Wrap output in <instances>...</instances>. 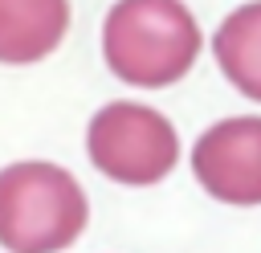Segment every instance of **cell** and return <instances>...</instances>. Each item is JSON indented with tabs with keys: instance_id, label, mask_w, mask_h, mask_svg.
<instances>
[{
	"instance_id": "4",
	"label": "cell",
	"mask_w": 261,
	"mask_h": 253,
	"mask_svg": "<svg viewBox=\"0 0 261 253\" xmlns=\"http://www.w3.org/2000/svg\"><path fill=\"white\" fill-rule=\"evenodd\" d=\"M192 171L224 204H261V118L212 122L192 147Z\"/></svg>"
},
{
	"instance_id": "1",
	"label": "cell",
	"mask_w": 261,
	"mask_h": 253,
	"mask_svg": "<svg viewBox=\"0 0 261 253\" xmlns=\"http://www.w3.org/2000/svg\"><path fill=\"white\" fill-rule=\"evenodd\" d=\"M102 53L126 86L163 90L200 57V24L179 0H118L102 24Z\"/></svg>"
},
{
	"instance_id": "6",
	"label": "cell",
	"mask_w": 261,
	"mask_h": 253,
	"mask_svg": "<svg viewBox=\"0 0 261 253\" xmlns=\"http://www.w3.org/2000/svg\"><path fill=\"white\" fill-rule=\"evenodd\" d=\"M212 53L224 78L253 102H261V0L241 4L224 16L212 37Z\"/></svg>"
},
{
	"instance_id": "3",
	"label": "cell",
	"mask_w": 261,
	"mask_h": 253,
	"mask_svg": "<svg viewBox=\"0 0 261 253\" xmlns=\"http://www.w3.org/2000/svg\"><path fill=\"white\" fill-rule=\"evenodd\" d=\"M90 163L126 188L159 184L179 159L175 127L143 102H110L90 118L86 131Z\"/></svg>"
},
{
	"instance_id": "5",
	"label": "cell",
	"mask_w": 261,
	"mask_h": 253,
	"mask_svg": "<svg viewBox=\"0 0 261 253\" xmlns=\"http://www.w3.org/2000/svg\"><path fill=\"white\" fill-rule=\"evenodd\" d=\"M69 29V0H0V61L29 65L49 57Z\"/></svg>"
},
{
	"instance_id": "2",
	"label": "cell",
	"mask_w": 261,
	"mask_h": 253,
	"mask_svg": "<svg viewBox=\"0 0 261 253\" xmlns=\"http://www.w3.org/2000/svg\"><path fill=\"white\" fill-rule=\"evenodd\" d=\"M86 220V192L65 167L29 159L0 171V245L8 253H61Z\"/></svg>"
}]
</instances>
